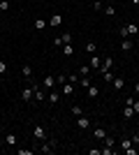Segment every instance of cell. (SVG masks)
<instances>
[{"label": "cell", "mask_w": 139, "mask_h": 155, "mask_svg": "<svg viewBox=\"0 0 139 155\" xmlns=\"http://www.w3.org/2000/svg\"><path fill=\"white\" fill-rule=\"evenodd\" d=\"M137 32H139V28L134 26V23H127V26L121 28V35H123V37H130V35H137Z\"/></svg>", "instance_id": "6da1fadb"}, {"label": "cell", "mask_w": 139, "mask_h": 155, "mask_svg": "<svg viewBox=\"0 0 139 155\" xmlns=\"http://www.w3.org/2000/svg\"><path fill=\"white\" fill-rule=\"evenodd\" d=\"M42 88H46V91H53V88H56V77H53V74H46L44 81H42Z\"/></svg>", "instance_id": "7a4b0ae2"}, {"label": "cell", "mask_w": 139, "mask_h": 155, "mask_svg": "<svg viewBox=\"0 0 139 155\" xmlns=\"http://www.w3.org/2000/svg\"><path fill=\"white\" fill-rule=\"evenodd\" d=\"M33 134H35V139L44 141V139H46V127H44V125H35V127H33Z\"/></svg>", "instance_id": "3957f363"}, {"label": "cell", "mask_w": 139, "mask_h": 155, "mask_svg": "<svg viewBox=\"0 0 139 155\" xmlns=\"http://www.w3.org/2000/svg\"><path fill=\"white\" fill-rule=\"evenodd\" d=\"M40 150H42V153H46V155L53 153V150H56V139H51V141H46V139H44V143L40 146Z\"/></svg>", "instance_id": "277c9868"}, {"label": "cell", "mask_w": 139, "mask_h": 155, "mask_svg": "<svg viewBox=\"0 0 139 155\" xmlns=\"http://www.w3.org/2000/svg\"><path fill=\"white\" fill-rule=\"evenodd\" d=\"M60 95H74V84H70V81H65V84L60 86Z\"/></svg>", "instance_id": "5b68a950"}, {"label": "cell", "mask_w": 139, "mask_h": 155, "mask_svg": "<svg viewBox=\"0 0 139 155\" xmlns=\"http://www.w3.org/2000/svg\"><path fill=\"white\" fill-rule=\"evenodd\" d=\"M21 77L30 84V81H33V67H30V65H23V67H21Z\"/></svg>", "instance_id": "8992f818"}, {"label": "cell", "mask_w": 139, "mask_h": 155, "mask_svg": "<svg viewBox=\"0 0 139 155\" xmlns=\"http://www.w3.org/2000/svg\"><path fill=\"white\" fill-rule=\"evenodd\" d=\"M107 70H114V58H111V56H107V58L102 60V65H100L98 72H107Z\"/></svg>", "instance_id": "52a82bcc"}, {"label": "cell", "mask_w": 139, "mask_h": 155, "mask_svg": "<svg viewBox=\"0 0 139 155\" xmlns=\"http://www.w3.org/2000/svg\"><path fill=\"white\" fill-rule=\"evenodd\" d=\"M33 86H26V88H23V91H21V100H23V102H30V100H33Z\"/></svg>", "instance_id": "ba28073f"}, {"label": "cell", "mask_w": 139, "mask_h": 155, "mask_svg": "<svg viewBox=\"0 0 139 155\" xmlns=\"http://www.w3.org/2000/svg\"><path fill=\"white\" fill-rule=\"evenodd\" d=\"M111 86H114V91H123V88H125V79L123 77H114Z\"/></svg>", "instance_id": "9c48e42d"}, {"label": "cell", "mask_w": 139, "mask_h": 155, "mask_svg": "<svg viewBox=\"0 0 139 155\" xmlns=\"http://www.w3.org/2000/svg\"><path fill=\"white\" fill-rule=\"evenodd\" d=\"M33 93H35V100H37V102H44V100H46L44 91H42L40 86H35V84H33Z\"/></svg>", "instance_id": "30bf717a"}, {"label": "cell", "mask_w": 139, "mask_h": 155, "mask_svg": "<svg viewBox=\"0 0 139 155\" xmlns=\"http://www.w3.org/2000/svg\"><path fill=\"white\" fill-rule=\"evenodd\" d=\"M16 141H19V139H16L14 132H7L5 134V146H16Z\"/></svg>", "instance_id": "8fae6325"}, {"label": "cell", "mask_w": 139, "mask_h": 155, "mask_svg": "<svg viewBox=\"0 0 139 155\" xmlns=\"http://www.w3.org/2000/svg\"><path fill=\"white\" fill-rule=\"evenodd\" d=\"M77 125H79L81 130H86L88 125H91V118H88V116H79V118H77Z\"/></svg>", "instance_id": "7c38bea8"}, {"label": "cell", "mask_w": 139, "mask_h": 155, "mask_svg": "<svg viewBox=\"0 0 139 155\" xmlns=\"http://www.w3.org/2000/svg\"><path fill=\"white\" fill-rule=\"evenodd\" d=\"M100 77L104 79L107 84H111V81H114V77H116V74H114V72H111V70H107V72H100Z\"/></svg>", "instance_id": "4fadbf2b"}, {"label": "cell", "mask_w": 139, "mask_h": 155, "mask_svg": "<svg viewBox=\"0 0 139 155\" xmlns=\"http://www.w3.org/2000/svg\"><path fill=\"white\" fill-rule=\"evenodd\" d=\"M60 51H63V56H74V46L72 44H63Z\"/></svg>", "instance_id": "5bb4252c"}, {"label": "cell", "mask_w": 139, "mask_h": 155, "mask_svg": "<svg viewBox=\"0 0 139 155\" xmlns=\"http://www.w3.org/2000/svg\"><path fill=\"white\" fill-rule=\"evenodd\" d=\"M100 65H102V58L93 53V58H91V67H93V70H100Z\"/></svg>", "instance_id": "9a60e30c"}, {"label": "cell", "mask_w": 139, "mask_h": 155, "mask_svg": "<svg viewBox=\"0 0 139 155\" xmlns=\"http://www.w3.org/2000/svg\"><path fill=\"white\" fill-rule=\"evenodd\" d=\"M49 102H51V104H58V102H60V93L49 91Z\"/></svg>", "instance_id": "2e32d148"}, {"label": "cell", "mask_w": 139, "mask_h": 155, "mask_svg": "<svg viewBox=\"0 0 139 155\" xmlns=\"http://www.w3.org/2000/svg\"><path fill=\"white\" fill-rule=\"evenodd\" d=\"M121 49H123V51H132V49H134L132 39H123V42H121Z\"/></svg>", "instance_id": "e0dca14e"}, {"label": "cell", "mask_w": 139, "mask_h": 155, "mask_svg": "<svg viewBox=\"0 0 139 155\" xmlns=\"http://www.w3.org/2000/svg\"><path fill=\"white\" fill-rule=\"evenodd\" d=\"M70 114H72V116H77V118H79V116H84V114H86V111H84V109H81V107H79V104H74V107H72V109H70Z\"/></svg>", "instance_id": "ac0fdd59"}, {"label": "cell", "mask_w": 139, "mask_h": 155, "mask_svg": "<svg viewBox=\"0 0 139 155\" xmlns=\"http://www.w3.org/2000/svg\"><path fill=\"white\" fill-rule=\"evenodd\" d=\"M49 23H51L53 28H56V26H60V23H63V16H60V14H53L51 19H49Z\"/></svg>", "instance_id": "d6986e66"}, {"label": "cell", "mask_w": 139, "mask_h": 155, "mask_svg": "<svg viewBox=\"0 0 139 155\" xmlns=\"http://www.w3.org/2000/svg\"><path fill=\"white\" fill-rule=\"evenodd\" d=\"M46 23H49L46 19H35V30H44Z\"/></svg>", "instance_id": "ffe728a7"}, {"label": "cell", "mask_w": 139, "mask_h": 155, "mask_svg": "<svg viewBox=\"0 0 139 155\" xmlns=\"http://www.w3.org/2000/svg\"><path fill=\"white\" fill-rule=\"evenodd\" d=\"M86 91H88V97H98L100 95V88H98V86H88V88H86Z\"/></svg>", "instance_id": "44dd1931"}, {"label": "cell", "mask_w": 139, "mask_h": 155, "mask_svg": "<svg viewBox=\"0 0 139 155\" xmlns=\"http://www.w3.org/2000/svg\"><path fill=\"white\" fill-rule=\"evenodd\" d=\"M86 53H98V44H95V42H86Z\"/></svg>", "instance_id": "7402d4cb"}, {"label": "cell", "mask_w": 139, "mask_h": 155, "mask_svg": "<svg viewBox=\"0 0 139 155\" xmlns=\"http://www.w3.org/2000/svg\"><path fill=\"white\" fill-rule=\"evenodd\" d=\"M123 116H125V118H132V116H134L132 104H125V109H123Z\"/></svg>", "instance_id": "603a6c76"}, {"label": "cell", "mask_w": 139, "mask_h": 155, "mask_svg": "<svg viewBox=\"0 0 139 155\" xmlns=\"http://www.w3.org/2000/svg\"><path fill=\"white\" fill-rule=\"evenodd\" d=\"M58 37H60L63 44H72V35H70V32H63V35H58Z\"/></svg>", "instance_id": "cb8c5ba5"}, {"label": "cell", "mask_w": 139, "mask_h": 155, "mask_svg": "<svg viewBox=\"0 0 139 155\" xmlns=\"http://www.w3.org/2000/svg\"><path fill=\"white\" fill-rule=\"evenodd\" d=\"M102 141H104V146H107V148H114V146H116V139H114V137H104Z\"/></svg>", "instance_id": "d4e9b609"}, {"label": "cell", "mask_w": 139, "mask_h": 155, "mask_svg": "<svg viewBox=\"0 0 139 155\" xmlns=\"http://www.w3.org/2000/svg\"><path fill=\"white\" fill-rule=\"evenodd\" d=\"M93 134H95V139H104V137H107V132H104L102 127H95V130H93Z\"/></svg>", "instance_id": "484cf974"}, {"label": "cell", "mask_w": 139, "mask_h": 155, "mask_svg": "<svg viewBox=\"0 0 139 155\" xmlns=\"http://www.w3.org/2000/svg\"><path fill=\"white\" fill-rule=\"evenodd\" d=\"M104 14H107V16H116V7H114V5H107L104 7Z\"/></svg>", "instance_id": "4316f807"}, {"label": "cell", "mask_w": 139, "mask_h": 155, "mask_svg": "<svg viewBox=\"0 0 139 155\" xmlns=\"http://www.w3.org/2000/svg\"><path fill=\"white\" fill-rule=\"evenodd\" d=\"M79 74H81V77H91V70H88V65H81V67H79Z\"/></svg>", "instance_id": "83f0119b"}, {"label": "cell", "mask_w": 139, "mask_h": 155, "mask_svg": "<svg viewBox=\"0 0 139 155\" xmlns=\"http://www.w3.org/2000/svg\"><path fill=\"white\" fill-rule=\"evenodd\" d=\"M79 79H81V74H70V77H67V81H70V84H79Z\"/></svg>", "instance_id": "f1b7e54d"}, {"label": "cell", "mask_w": 139, "mask_h": 155, "mask_svg": "<svg viewBox=\"0 0 139 155\" xmlns=\"http://www.w3.org/2000/svg\"><path fill=\"white\" fill-rule=\"evenodd\" d=\"M65 81H67V74H56V84L58 86H63Z\"/></svg>", "instance_id": "f546056e"}, {"label": "cell", "mask_w": 139, "mask_h": 155, "mask_svg": "<svg viewBox=\"0 0 139 155\" xmlns=\"http://www.w3.org/2000/svg\"><path fill=\"white\" fill-rule=\"evenodd\" d=\"M79 86L88 88V86H91V77H81V79H79Z\"/></svg>", "instance_id": "4dcf8cb0"}, {"label": "cell", "mask_w": 139, "mask_h": 155, "mask_svg": "<svg viewBox=\"0 0 139 155\" xmlns=\"http://www.w3.org/2000/svg\"><path fill=\"white\" fill-rule=\"evenodd\" d=\"M9 9V0H0V12H7Z\"/></svg>", "instance_id": "1f68e13d"}, {"label": "cell", "mask_w": 139, "mask_h": 155, "mask_svg": "<svg viewBox=\"0 0 139 155\" xmlns=\"http://www.w3.org/2000/svg\"><path fill=\"white\" fill-rule=\"evenodd\" d=\"M132 146V139H123V143H121V148L125 150V148H130Z\"/></svg>", "instance_id": "d6a6232c"}, {"label": "cell", "mask_w": 139, "mask_h": 155, "mask_svg": "<svg viewBox=\"0 0 139 155\" xmlns=\"http://www.w3.org/2000/svg\"><path fill=\"white\" fill-rule=\"evenodd\" d=\"M88 155H102V148H88Z\"/></svg>", "instance_id": "836d02e7"}, {"label": "cell", "mask_w": 139, "mask_h": 155, "mask_svg": "<svg viewBox=\"0 0 139 155\" xmlns=\"http://www.w3.org/2000/svg\"><path fill=\"white\" fill-rule=\"evenodd\" d=\"M19 155H33V150L30 148H19Z\"/></svg>", "instance_id": "e575fe53"}, {"label": "cell", "mask_w": 139, "mask_h": 155, "mask_svg": "<svg viewBox=\"0 0 139 155\" xmlns=\"http://www.w3.org/2000/svg\"><path fill=\"white\" fill-rule=\"evenodd\" d=\"M5 72H7V63H5V60H0V74H5Z\"/></svg>", "instance_id": "d590c367"}, {"label": "cell", "mask_w": 139, "mask_h": 155, "mask_svg": "<svg viewBox=\"0 0 139 155\" xmlns=\"http://www.w3.org/2000/svg\"><path fill=\"white\" fill-rule=\"evenodd\" d=\"M114 148H107V146H102V155H111Z\"/></svg>", "instance_id": "8d00e7d4"}, {"label": "cell", "mask_w": 139, "mask_h": 155, "mask_svg": "<svg viewBox=\"0 0 139 155\" xmlns=\"http://www.w3.org/2000/svg\"><path fill=\"white\" fill-rule=\"evenodd\" d=\"M125 155H137V148H132V146H130V148H125Z\"/></svg>", "instance_id": "74e56055"}, {"label": "cell", "mask_w": 139, "mask_h": 155, "mask_svg": "<svg viewBox=\"0 0 139 155\" xmlns=\"http://www.w3.org/2000/svg\"><path fill=\"white\" fill-rule=\"evenodd\" d=\"M132 109H134V114H139V100H134V102H132Z\"/></svg>", "instance_id": "f35d334b"}, {"label": "cell", "mask_w": 139, "mask_h": 155, "mask_svg": "<svg viewBox=\"0 0 139 155\" xmlns=\"http://www.w3.org/2000/svg\"><path fill=\"white\" fill-rule=\"evenodd\" d=\"M132 146H139V134H132Z\"/></svg>", "instance_id": "ab89813d"}, {"label": "cell", "mask_w": 139, "mask_h": 155, "mask_svg": "<svg viewBox=\"0 0 139 155\" xmlns=\"http://www.w3.org/2000/svg\"><path fill=\"white\" fill-rule=\"evenodd\" d=\"M130 2H132V5H139V0H130Z\"/></svg>", "instance_id": "60d3db41"}, {"label": "cell", "mask_w": 139, "mask_h": 155, "mask_svg": "<svg viewBox=\"0 0 139 155\" xmlns=\"http://www.w3.org/2000/svg\"><path fill=\"white\" fill-rule=\"evenodd\" d=\"M2 46H5V44H2V39H0V51H2Z\"/></svg>", "instance_id": "b9f144b4"}]
</instances>
